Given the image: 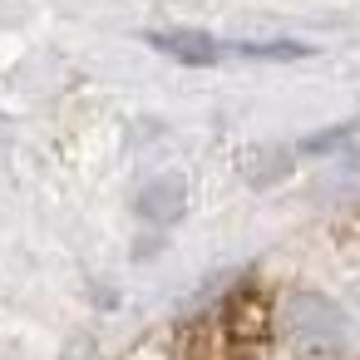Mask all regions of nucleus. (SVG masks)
<instances>
[{
  "instance_id": "f03ea898",
  "label": "nucleus",
  "mask_w": 360,
  "mask_h": 360,
  "mask_svg": "<svg viewBox=\"0 0 360 360\" xmlns=\"http://www.w3.org/2000/svg\"><path fill=\"white\" fill-rule=\"evenodd\" d=\"M316 45H301V40H232L227 45V60H271V65H286V60H311Z\"/></svg>"
},
{
  "instance_id": "7ed1b4c3",
  "label": "nucleus",
  "mask_w": 360,
  "mask_h": 360,
  "mask_svg": "<svg viewBox=\"0 0 360 360\" xmlns=\"http://www.w3.org/2000/svg\"><path fill=\"white\" fill-rule=\"evenodd\" d=\"M360 139V119H345V124H330V129H321V134H306L301 139V153L306 158H321V153H335V148H345V143H355Z\"/></svg>"
},
{
  "instance_id": "f257e3e1",
  "label": "nucleus",
  "mask_w": 360,
  "mask_h": 360,
  "mask_svg": "<svg viewBox=\"0 0 360 360\" xmlns=\"http://www.w3.org/2000/svg\"><path fill=\"white\" fill-rule=\"evenodd\" d=\"M148 45L178 65H193V70H207V65H222L227 60V40L207 35V30H148Z\"/></svg>"
}]
</instances>
